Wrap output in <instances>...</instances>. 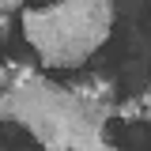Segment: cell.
Returning a JSON list of instances; mask_svg holds the SVG:
<instances>
[{"mask_svg":"<svg viewBox=\"0 0 151 151\" xmlns=\"http://www.w3.org/2000/svg\"><path fill=\"white\" fill-rule=\"evenodd\" d=\"M8 87V64H0V91Z\"/></svg>","mask_w":151,"mask_h":151,"instance_id":"5","label":"cell"},{"mask_svg":"<svg viewBox=\"0 0 151 151\" xmlns=\"http://www.w3.org/2000/svg\"><path fill=\"white\" fill-rule=\"evenodd\" d=\"M113 27L110 0H64L53 8H27L23 34L45 68H76L106 42Z\"/></svg>","mask_w":151,"mask_h":151,"instance_id":"1","label":"cell"},{"mask_svg":"<svg viewBox=\"0 0 151 151\" xmlns=\"http://www.w3.org/2000/svg\"><path fill=\"white\" fill-rule=\"evenodd\" d=\"M117 117H125V121H136V117H144V106H140V98H125V102H117Z\"/></svg>","mask_w":151,"mask_h":151,"instance_id":"2","label":"cell"},{"mask_svg":"<svg viewBox=\"0 0 151 151\" xmlns=\"http://www.w3.org/2000/svg\"><path fill=\"white\" fill-rule=\"evenodd\" d=\"M15 8H19L15 0H0V12H15Z\"/></svg>","mask_w":151,"mask_h":151,"instance_id":"4","label":"cell"},{"mask_svg":"<svg viewBox=\"0 0 151 151\" xmlns=\"http://www.w3.org/2000/svg\"><path fill=\"white\" fill-rule=\"evenodd\" d=\"M98 151H117V147H110V144H102V147H98Z\"/></svg>","mask_w":151,"mask_h":151,"instance_id":"7","label":"cell"},{"mask_svg":"<svg viewBox=\"0 0 151 151\" xmlns=\"http://www.w3.org/2000/svg\"><path fill=\"white\" fill-rule=\"evenodd\" d=\"M8 38V15H0V42Z\"/></svg>","mask_w":151,"mask_h":151,"instance_id":"6","label":"cell"},{"mask_svg":"<svg viewBox=\"0 0 151 151\" xmlns=\"http://www.w3.org/2000/svg\"><path fill=\"white\" fill-rule=\"evenodd\" d=\"M140 106H144V117H147V121H151V87H147V94L140 98Z\"/></svg>","mask_w":151,"mask_h":151,"instance_id":"3","label":"cell"}]
</instances>
